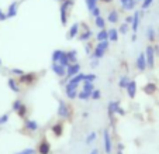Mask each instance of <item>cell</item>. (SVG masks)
<instances>
[{"label": "cell", "mask_w": 159, "mask_h": 154, "mask_svg": "<svg viewBox=\"0 0 159 154\" xmlns=\"http://www.w3.org/2000/svg\"><path fill=\"white\" fill-rule=\"evenodd\" d=\"M8 120V116L7 114H4V116H1V117H0V124H3V123H6Z\"/></svg>", "instance_id": "obj_42"}, {"label": "cell", "mask_w": 159, "mask_h": 154, "mask_svg": "<svg viewBox=\"0 0 159 154\" xmlns=\"http://www.w3.org/2000/svg\"><path fill=\"white\" fill-rule=\"evenodd\" d=\"M117 147H118L120 151H123V150H124V144H123V143H118V146H117Z\"/></svg>", "instance_id": "obj_45"}, {"label": "cell", "mask_w": 159, "mask_h": 154, "mask_svg": "<svg viewBox=\"0 0 159 154\" xmlns=\"http://www.w3.org/2000/svg\"><path fill=\"white\" fill-rule=\"evenodd\" d=\"M7 83H8V88L13 90V92H16V93H18V92H20V88H18V85H17V81H16V79L10 78V79L7 81Z\"/></svg>", "instance_id": "obj_17"}, {"label": "cell", "mask_w": 159, "mask_h": 154, "mask_svg": "<svg viewBox=\"0 0 159 154\" xmlns=\"http://www.w3.org/2000/svg\"><path fill=\"white\" fill-rule=\"evenodd\" d=\"M21 105H23V103H21L20 100H14V102H13V110H14V112H17V110L21 107Z\"/></svg>", "instance_id": "obj_36"}, {"label": "cell", "mask_w": 159, "mask_h": 154, "mask_svg": "<svg viewBox=\"0 0 159 154\" xmlns=\"http://www.w3.org/2000/svg\"><path fill=\"white\" fill-rule=\"evenodd\" d=\"M127 92H128V96L130 97H135V93H137V83L134 81H130V83L127 85Z\"/></svg>", "instance_id": "obj_12"}, {"label": "cell", "mask_w": 159, "mask_h": 154, "mask_svg": "<svg viewBox=\"0 0 159 154\" xmlns=\"http://www.w3.org/2000/svg\"><path fill=\"white\" fill-rule=\"evenodd\" d=\"M152 3H153V0H144V1H142V8L145 10V8L151 7Z\"/></svg>", "instance_id": "obj_38"}, {"label": "cell", "mask_w": 159, "mask_h": 154, "mask_svg": "<svg viewBox=\"0 0 159 154\" xmlns=\"http://www.w3.org/2000/svg\"><path fill=\"white\" fill-rule=\"evenodd\" d=\"M11 72L14 73V75H20V76H21V75H23V71H21V69H11Z\"/></svg>", "instance_id": "obj_43"}, {"label": "cell", "mask_w": 159, "mask_h": 154, "mask_svg": "<svg viewBox=\"0 0 159 154\" xmlns=\"http://www.w3.org/2000/svg\"><path fill=\"white\" fill-rule=\"evenodd\" d=\"M100 96H102V93H100V90L99 89H95L93 92H92V99L97 100V99H100Z\"/></svg>", "instance_id": "obj_35"}, {"label": "cell", "mask_w": 159, "mask_h": 154, "mask_svg": "<svg viewBox=\"0 0 159 154\" xmlns=\"http://www.w3.org/2000/svg\"><path fill=\"white\" fill-rule=\"evenodd\" d=\"M145 58H146V66L152 68L153 64H155V51H153V47H148L146 51H145Z\"/></svg>", "instance_id": "obj_4"}, {"label": "cell", "mask_w": 159, "mask_h": 154, "mask_svg": "<svg viewBox=\"0 0 159 154\" xmlns=\"http://www.w3.org/2000/svg\"><path fill=\"white\" fill-rule=\"evenodd\" d=\"M17 113H18V116H20V117H24V116L27 114V107H25L24 105H21V107L17 110Z\"/></svg>", "instance_id": "obj_33"}, {"label": "cell", "mask_w": 159, "mask_h": 154, "mask_svg": "<svg viewBox=\"0 0 159 154\" xmlns=\"http://www.w3.org/2000/svg\"><path fill=\"white\" fill-rule=\"evenodd\" d=\"M66 54H68V58H69V62L71 64H76V51H69Z\"/></svg>", "instance_id": "obj_28"}, {"label": "cell", "mask_w": 159, "mask_h": 154, "mask_svg": "<svg viewBox=\"0 0 159 154\" xmlns=\"http://www.w3.org/2000/svg\"><path fill=\"white\" fill-rule=\"evenodd\" d=\"M24 126H25V129L30 130V131H35V130L38 129V123L35 122V120H31V119H27Z\"/></svg>", "instance_id": "obj_13"}, {"label": "cell", "mask_w": 159, "mask_h": 154, "mask_svg": "<svg viewBox=\"0 0 159 154\" xmlns=\"http://www.w3.org/2000/svg\"><path fill=\"white\" fill-rule=\"evenodd\" d=\"M6 18H7V14H4V13L0 11V20H6Z\"/></svg>", "instance_id": "obj_44"}, {"label": "cell", "mask_w": 159, "mask_h": 154, "mask_svg": "<svg viewBox=\"0 0 159 154\" xmlns=\"http://www.w3.org/2000/svg\"><path fill=\"white\" fill-rule=\"evenodd\" d=\"M90 35H92V31H90V30H88L85 34H82V35H80V40H88Z\"/></svg>", "instance_id": "obj_39"}, {"label": "cell", "mask_w": 159, "mask_h": 154, "mask_svg": "<svg viewBox=\"0 0 159 154\" xmlns=\"http://www.w3.org/2000/svg\"><path fill=\"white\" fill-rule=\"evenodd\" d=\"M127 31H128V24H125V23H124V24L120 27V32H121V34H125Z\"/></svg>", "instance_id": "obj_41"}, {"label": "cell", "mask_w": 159, "mask_h": 154, "mask_svg": "<svg viewBox=\"0 0 159 154\" xmlns=\"http://www.w3.org/2000/svg\"><path fill=\"white\" fill-rule=\"evenodd\" d=\"M71 4H72L71 0H65L62 7H61V20H62V24H66V10H68V7Z\"/></svg>", "instance_id": "obj_9"}, {"label": "cell", "mask_w": 159, "mask_h": 154, "mask_svg": "<svg viewBox=\"0 0 159 154\" xmlns=\"http://www.w3.org/2000/svg\"><path fill=\"white\" fill-rule=\"evenodd\" d=\"M138 1H144V0H138Z\"/></svg>", "instance_id": "obj_53"}, {"label": "cell", "mask_w": 159, "mask_h": 154, "mask_svg": "<svg viewBox=\"0 0 159 154\" xmlns=\"http://www.w3.org/2000/svg\"><path fill=\"white\" fill-rule=\"evenodd\" d=\"M134 4H135V0H132V1H127V3H124V4H123V7L125 8V10H132V8H134Z\"/></svg>", "instance_id": "obj_31"}, {"label": "cell", "mask_w": 159, "mask_h": 154, "mask_svg": "<svg viewBox=\"0 0 159 154\" xmlns=\"http://www.w3.org/2000/svg\"><path fill=\"white\" fill-rule=\"evenodd\" d=\"M17 13V3H13L10 8H8V13H7V17H14Z\"/></svg>", "instance_id": "obj_26"}, {"label": "cell", "mask_w": 159, "mask_h": 154, "mask_svg": "<svg viewBox=\"0 0 159 154\" xmlns=\"http://www.w3.org/2000/svg\"><path fill=\"white\" fill-rule=\"evenodd\" d=\"M118 40V31L116 28H110L109 30V41H117Z\"/></svg>", "instance_id": "obj_18"}, {"label": "cell", "mask_w": 159, "mask_h": 154, "mask_svg": "<svg viewBox=\"0 0 159 154\" xmlns=\"http://www.w3.org/2000/svg\"><path fill=\"white\" fill-rule=\"evenodd\" d=\"M0 64H1V61H0Z\"/></svg>", "instance_id": "obj_54"}, {"label": "cell", "mask_w": 159, "mask_h": 154, "mask_svg": "<svg viewBox=\"0 0 159 154\" xmlns=\"http://www.w3.org/2000/svg\"><path fill=\"white\" fill-rule=\"evenodd\" d=\"M52 133L55 134L56 137H59V136H62V133H64V124L62 123H56L52 126Z\"/></svg>", "instance_id": "obj_14"}, {"label": "cell", "mask_w": 159, "mask_h": 154, "mask_svg": "<svg viewBox=\"0 0 159 154\" xmlns=\"http://www.w3.org/2000/svg\"><path fill=\"white\" fill-rule=\"evenodd\" d=\"M138 25H139V13L135 11L132 16V31L134 32L138 31Z\"/></svg>", "instance_id": "obj_16"}, {"label": "cell", "mask_w": 159, "mask_h": 154, "mask_svg": "<svg viewBox=\"0 0 159 154\" xmlns=\"http://www.w3.org/2000/svg\"><path fill=\"white\" fill-rule=\"evenodd\" d=\"M97 40H99V42H100V41L109 40V31H106V30H102V31L97 34Z\"/></svg>", "instance_id": "obj_22"}, {"label": "cell", "mask_w": 159, "mask_h": 154, "mask_svg": "<svg viewBox=\"0 0 159 154\" xmlns=\"http://www.w3.org/2000/svg\"><path fill=\"white\" fill-rule=\"evenodd\" d=\"M130 83V79H128L127 76H121L120 78V82H118V85H120V88H123V89H125L127 88V85Z\"/></svg>", "instance_id": "obj_25"}, {"label": "cell", "mask_w": 159, "mask_h": 154, "mask_svg": "<svg viewBox=\"0 0 159 154\" xmlns=\"http://www.w3.org/2000/svg\"><path fill=\"white\" fill-rule=\"evenodd\" d=\"M117 154H123V151H120V150H118V153H117Z\"/></svg>", "instance_id": "obj_52"}, {"label": "cell", "mask_w": 159, "mask_h": 154, "mask_svg": "<svg viewBox=\"0 0 159 154\" xmlns=\"http://www.w3.org/2000/svg\"><path fill=\"white\" fill-rule=\"evenodd\" d=\"M52 71H54L59 78H64L65 75H66V66L58 64V62H52Z\"/></svg>", "instance_id": "obj_5"}, {"label": "cell", "mask_w": 159, "mask_h": 154, "mask_svg": "<svg viewBox=\"0 0 159 154\" xmlns=\"http://www.w3.org/2000/svg\"><path fill=\"white\" fill-rule=\"evenodd\" d=\"M96 25L99 27V28H102V30H104V25H106V21H104V18L102 16L96 17Z\"/></svg>", "instance_id": "obj_27"}, {"label": "cell", "mask_w": 159, "mask_h": 154, "mask_svg": "<svg viewBox=\"0 0 159 154\" xmlns=\"http://www.w3.org/2000/svg\"><path fill=\"white\" fill-rule=\"evenodd\" d=\"M90 154H99V150H97V148H93V150L90 151Z\"/></svg>", "instance_id": "obj_46"}, {"label": "cell", "mask_w": 159, "mask_h": 154, "mask_svg": "<svg viewBox=\"0 0 159 154\" xmlns=\"http://www.w3.org/2000/svg\"><path fill=\"white\" fill-rule=\"evenodd\" d=\"M127 1H132V0H121V3L124 4V3H127Z\"/></svg>", "instance_id": "obj_50"}, {"label": "cell", "mask_w": 159, "mask_h": 154, "mask_svg": "<svg viewBox=\"0 0 159 154\" xmlns=\"http://www.w3.org/2000/svg\"><path fill=\"white\" fill-rule=\"evenodd\" d=\"M49 151H51V144L44 138V140L40 143V146H38V153L40 154H49Z\"/></svg>", "instance_id": "obj_10"}, {"label": "cell", "mask_w": 159, "mask_h": 154, "mask_svg": "<svg viewBox=\"0 0 159 154\" xmlns=\"http://www.w3.org/2000/svg\"><path fill=\"white\" fill-rule=\"evenodd\" d=\"M127 23H128V24H130V23H132V17H128V18H127Z\"/></svg>", "instance_id": "obj_49"}, {"label": "cell", "mask_w": 159, "mask_h": 154, "mask_svg": "<svg viewBox=\"0 0 159 154\" xmlns=\"http://www.w3.org/2000/svg\"><path fill=\"white\" fill-rule=\"evenodd\" d=\"M83 90H86V92H93L95 90V85H93V82H88V81H83Z\"/></svg>", "instance_id": "obj_19"}, {"label": "cell", "mask_w": 159, "mask_h": 154, "mask_svg": "<svg viewBox=\"0 0 159 154\" xmlns=\"http://www.w3.org/2000/svg\"><path fill=\"white\" fill-rule=\"evenodd\" d=\"M95 79H96V75H95V73H89V75H85V81L93 82Z\"/></svg>", "instance_id": "obj_37"}, {"label": "cell", "mask_w": 159, "mask_h": 154, "mask_svg": "<svg viewBox=\"0 0 159 154\" xmlns=\"http://www.w3.org/2000/svg\"><path fill=\"white\" fill-rule=\"evenodd\" d=\"M52 61L54 62H58V64L64 65V66H69L71 62H69V58H68V54L64 52V51H61V49H56L54 51V54H52Z\"/></svg>", "instance_id": "obj_1"}, {"label": "cell", "mask_w": 159, "mask_h": 154, "mask_svg": "<svg viewBox=\"0 0 159 154\" xmlns=\"http://www.w3.org/2000/svg\"><path fill=\"white\" fill-rule=\"evenodd\" d=\"M80 71V65L79 64H71L68 68H66V75L68 78H73L75 75H78Z\"/></svg>", "instance_id": "obj_6"}, {"label": "cell", "mask_w": 159, "mask_h": 154, "mask_svg": "<svg viewBox=\"0 0 159 154\" xmlns=\"http://www.w3.org/2000/svg\"><path fill=\"white\" fill-rule=\"evenodd\" d=\"M17 154H35V148H24L21 151H18Z\"/></svg>", "instance_id": "obj_34"}, {"label": "cell", "mask_w": 159, "mask_h": 154, "mask_svg": "<svg viewBox=\"0 0 159 154\" xmlns=\"http://www.w3.org/2000/svg\"><path fill=\"white\" fill-rule=\"evenodd\" d=\"M34 81H35V75H34V73H23V75L20 76V82H21V83L30 85V83H32Z\"/></svg>", "instance_id": "obj_11"}, {"label": "cell", "mask_w": 159, "mask_h": 154, "mask_svg": "<svg viewBox=\"0 0 159 154\" xmlns=\"http://www.w3.org/2000/svg\"><path fill=\"white\" fill-rule=\"evenodd\" d=\"M90 13H92V16H95V18H96V17H99V16H100V8H99V7H96V8H93V10H92Z\"/></svg>", "instance_id": "obj_40"}, {"label": "cell", "mask_w": 159, "mask_h": 154, "mask_svg": "<svg viewBox=\"0 0 159 154\" xmlns=\"http://www.w3.org/2000/svg\"><path fill=\"white\" fill-rule=\"evenodd\" d=\"M78 97H79V99H82V100H88V99H90V97H92V93L82 89L79 93H78Z\"/></svg>", "instance_id": "obj_20"}, {"label": "cell", "mask_w": 159, "mask_h": 154, "mask_svg": "<svg viewBox=\"0 0 159 154\" xmlns=\"http://www.w3.org/2000/svg\"><path fill=\"white\" fill-rule=\"evenodd\" d=\"M118 109H120L118 102H110V105H109V113H110V117H111L114 113H118Z\"/></svg>", "instance_id": "obj_15"}, {"label": "cell", "mask_w": 159, "mask_h": 154, "mask_svg": "<svg viewBox=\"0 0 159 154\" xmlns=\"http://www.w3.org/2000/svg\"><path fill=\"white\" fill-rule=\"evenodd\" d=\"M78 31H79V24H78V23H75V24L71 27V30H69V34H68V35H69L71 38H73V37L78 34Z\"/></svg>", "instance_id": "obj_21"}, {"label": "cell", "mask_w": 159, "mask_h": 154, "mask_svg": "<svg viewBox=\"0 0 159 154\" xmlns=\"http://www.w3.org/2000/svg\"><path fill=\"white\" fill-rule=\"evenodd\" d=\"M58 116L59 117H68L69 116V107L64 103L62 100H59V106H58Z\"/></svg>", "instance_id": "obj_7"}, {"label": "cell", "mask_w": 159, "mask_h": 154, "mask_svg": "<svg viewBox=\"0 0 159 154\" xmlns=\"http://www.w3.org/2000/svg\"><path fill=\"white\" fill-rule=\"evenodd\" d=\"M103 141H104V150H106V153L110 154L113 150V146H111V137H110V133H109L107 129L103 130Z\"/></svg>", "instance_id": "obj_3"}, {"label": "cell", "mask_w": 159, "mask_h": 154, "mask_svg": "<svg viewBox=\"0 0 159 154\" xmlns=\"http://www.w3.org/2000/svg\"><path fill=\"white\" fill-rule=\"evenodd\" d=\"M109 21H110V23H117V21H118V13H117L116 10L110 11V14H109Z\"/></svg>", "instance_id": "obj_23"}, {"label": "cell", "mask_w": 159, "mask_h": 154, "mask_svg": "<svg viewBox=\"0 0 159 154\" xmlns=\"http://www.w3.org/2000/svg\"><path fill=\"white\" fill-rule=\"evenodd\" d=\"M96 136H97V134H96V131H92V133H89L88 138H86V143H88V144H90L92 141H95V140H96Z\"/></svg>", "instance_id": "obj_30"}, {"label": "cell", "mask_w": 159, "mask_h": 154, "mask_svg": "<svg viewBox=\"0 0 159 154\" xmlns=\"http://www.w3.org/2000/svg\"><path fill=\"white\" fill-rule=\"evenodd\" d=\"M137 69H139V71H144L145 68H146V58H145V54H139L138 58H137Z\"/></svg>", "instance_id": "obj_8"}, {"label": "cell", "mask_w": 159, "mask_h": 154, "mask_svg": "<svg viewBox=\"0 0 159 154\" xmlns=\"http://www.w3.org/2000/svg\"><path fill=\"white\" fill-rule=\"evenodd\" d=\"M103 1H107V3H110V1H111V0H103Z\"/></svg>", "instance_id": "obj_51"}, {"label": "cell", "mask_w": 159, "mask_h": 154, "mask_svg": "<svg viewBox=\"0 0 159 154\" xmlns=\"http://www.w3.org/2000/svg\"><path fill=\"white\" fill-rule=\"evenodd\" d=\"M144 90L146 92V93H149V95H152L155 90H156V85L155 83H148L145 88H144Z\"/></svg>", "instance_id": "obj_24"}, {"label": "cell", "mask_w": 159, "mask_h": 154, "mask_svg": "<svg viewBox=\"0 0 159 154\" xmlns=\"http://www.w3.org/2000/svg\"><path fill=\"white\" fill-rule=\"evenodd\" d=\"M107 48H109V40L100 41V42L97 44V47L95 48L93 58H96V59H100V58H103L104 52H106V49H107Z\"/></svg>", "instance_id": "obj_2"}, {"label": "cell", "mask_w": 159, "mask_h": 154, "mask_svg": "<svg viewBox=\"0 0 159 154\" xmlns=\"http://www.w3.org/2000/svg\"><path fill=\"white\" fill-rule=\"evenodd\" d=\"M118 114H124V109H121V107H120V109H118Z\"/></svg>", "instance_id": "obj_48"}, {"label": "cell", "mask_w": 159, "mask_h": 154, "mask_svg": "<svg viewBox=\"0 0 159 154\" xmlns=\"http://www.w3.org/2000/svg\"><path fill=\"white\" fill-rule=\"evenodd\" d=\"M146 37H148L151 41L155 38V31H153V28H152V27H149V28L146 30Z\"/></svg>", "instance_id": "obj_32"}, {"label": "cell", "mask_w": 159, "mask_h": 154, "mask_svg": "<svg viewBox=\"0 0 159 154\" xmlns=\"http://www.w3.org/2000/svg\"><path fill=\"white\" fill-rule=\"evenodd\" d=\"M78 93H79V90L78 89L69 90V92H66V96L69 97V99H75V97H78Z\"/></svg>", "instance_id": "obj_29"}, {"label": "cell", "mask_w": 159, "mask_h": 154, "mask_svg": "<svg viewBox=\"0 0 159 154\" xmlns=\"http://www.w3.org/2000/svg\"><path fill=\"white\" fill-rule=\"evenodd\" d=\"M97 65H99V62H97V59H96V61H93V62H92V66H97Z\"/></svg>", "instance_id": "obj_47"}]
</instances>
